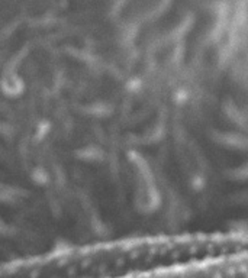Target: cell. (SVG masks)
Listing matches in <instances>:
<instances>
[{
	"mask_svg": "<svg viewBox=\"0 0 248 278\" xmlns=\"http://www.w3.org/2000/svg\"><path fill=\"white\" fill-rule=\"evenodd\" d=\"M246 251L238 233H182L87 244L0 264V278H119Z\"/></svg>",
	"mask_w": 248,
	"mask_h": 278,
	"instance_id": "1",
	"label": "cell"
},
{
	"mask_svg": "<svg viewBox=\"0 0 248 278\" xmlns=\"http://www.w3.org/2000/svg\"><path fill=\"white\" fill-rule=\"evenodd\" d=\"M247 251H241L119 278H247Z\"/></svg>",
	"mask_w": 248,
	"mask_h": 278,
	"instance_id": "2",
	"label": "cell"
}]
</instances>
